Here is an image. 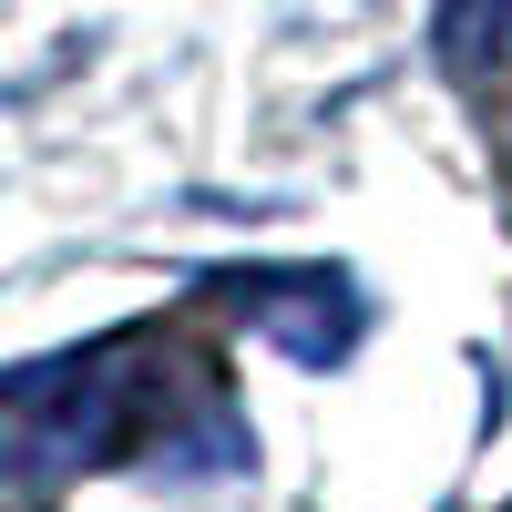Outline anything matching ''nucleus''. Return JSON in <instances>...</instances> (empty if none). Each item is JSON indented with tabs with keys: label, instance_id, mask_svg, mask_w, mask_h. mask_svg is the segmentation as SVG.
I'll return each mask as SVG.
<instances>
[{
	"label": "nucleus",
	"instance_id": "f257e3e1",
	"mask_svg": "<svg viewBox=\"0 0 512 512\" xmlns=\"http://www.w3.org/2000/svg\"><path fill=\"white\" fill-rule=\"evenodd\" d=\"M134 400H144V359L123 349H72V359H41L0 379V472L11 482H72L93 461L123 451L134 431Z\"/></svg>",
	"mask_w": 512,
	"mask_h": 512
},
{
	"label": "nucleus",
	"instance_id": "20e7f679",
	"mask_svg": "<svg viewBox=\"0 0 512 512\" xmlns=\"http://www.w3.org/2000/svg\"><path fill=\"white\" fill-rule=\"evenodd\" d=\"M502 512H512V502H502Z\"/></svg>",
	"mask_w": 512,
	"mask_h": 512
},
{
	"label": "nucleus",
	"instance_id": "f03ea898",
	"mask_svg": "<svg viewBox=\"0 0 512 512\" xmlns=\"http://www.w3.org/2000/svg\"><path fill=\"white\" fill-rule=\"evenodd\" d=\"M236 308L277 338L287 359H308V369H328V359H349L359 349V328H369V297L349 287V277H328V267H277V277H236Z\"/></svg>",
	"mask_w": 512,
	"mask_h": 512
},
{
	"label": "nucleus",
	"instance_id": "7ed1b4c3",
	"mask_svg": "<svg viewBox=\"0 0 512 512\" xmlns=\"http://www.w3.org/2000/svg\"><path fill=\"white\" fill-rule=\"evenodd\" d=\"M441 72L451 82H492L512 62V0H441Z\"/></svg>",
	"mask_w": 512,
	"mask_h": 512
}]
</instances>
